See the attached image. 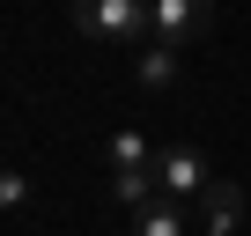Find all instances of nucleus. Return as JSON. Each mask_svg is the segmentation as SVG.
<instances>
[{"instance_id":"obj_6","label":"nucleus","mask_w":251,"mask_h":236,"mask_svg":"<svg viewBox=\"0 0 251 236\" xmlns=\"http://www.w3.org/2000/svg\"><path fill=\"white\" fill-rule=\"evenodd\" d=\"M133 236H192V207H177V199H148V207H133Z\"/></svg>"},{"instance_id":"obj_8","label":"nucleus","mask_w":251,"mask_h":236,"mask_svg":"<svg viewBox=\"0 0 251 236\" xmlns=\"http://www.w3.org/2000/svg\"><path fill=\"white\" fill-rule=\"evenodd\" d=\"M15 207H30V185L15 170H0V214H15Z\"/></svg>"},{"instance_id":"obj_5","label":"nucleus","mask_w":251,"mask_h":236,"mask_svg":"<svg viewBox=\"0 0 251 236\" xmlns=\"http://www.w3.org/2000/svg\"><path fill=\"white\" fill-rule=\"evenodd\" d=\"M133 81H141V89H177V81H185V52L141 45V52H133Z\"/></svg>"},{"instance_id":"obj_1","label":"nucleus","mask_w":251,"mask_h":236,"mask_svg":"<svg viewBox=\"0 0 251 236\" xmlns=\"http://www.w3.org/2000/svg\"><path fill=\"white\" fill-rule=\"evenodd\" d=\"M67 15L89 45H118V52L148 45V0H67Z\"/></svg>"},{"instance_id":"obj_7","label":"nucleus","mask_w":251,"mask_h":236,"mask_svg":"<svg viewBox=\"0 0 251 236\" xmlns=\"http://www.w3.org/2000/svg\"><path fill=\"white\" fill-rule=\"evenodd\" d=\"M200 214L236 229V214H244V185H236V177H214V185H207V199H200Z\"/></svg>"},{"instance_id":"obj_4","label":"nucleus","mask_w":251,"mask_h":236,"mask_svg":"<svg viewBox=\"0 0 251 236\" xmlns=\"http://www.w3.org/2000/svg\"><path fill=\"white\" fill-rule=\"evenodd\" d=\"M207 23H214V0H148V45L192 52Z\"/></svg>"},{"instance_id":"obj_2","label":"nucleus","mask_w":251,"mask_h":236,"mask_svg":"<svg viewBox=\"0 0 251 236\" xmlns=\"http://www.w3.org/2000/svg\"><path fill=\"white\" fill-rule=\"evenodd\" d=\"M103 170H111V199H126V207H148L155 199V141L148 133L118 126L103 141Z\"/></svg>"},{"instance_id":"obj_3","label":"nucleus","mask_w":251,"mask_h":236,"mask_svg":"<svg viewBox=\"0 0 251 236\" xmlns=\"http://www.w3.org/2000/svg\"><path fill=\"white\" fill-rule=\"evenodd\" d=\"M207 185H214V163H207L192 141H163V148H155V192H163V199L200 207V199H207Z\"/></svg>"},{"instance_id":"obj_9","label":"nucleus","mask_w":251,"mask_h":236,"mask_svg":"<svg viewBox=\"0 0 251 236\" xmlns=\"http://www.w3.org/2000/svg\"><path fill=\"white\" fill-rule=\"evenodd\" d=\"M200 236H236V229H229V221H207V229H200Z\"/></svg>"}]
</instances>
